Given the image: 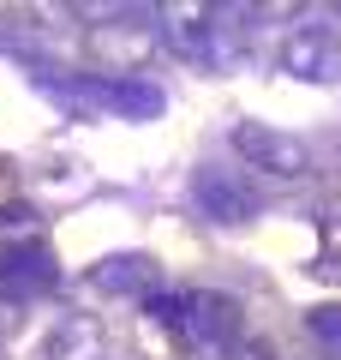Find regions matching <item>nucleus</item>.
<instances>
[{
  "instance_id": "8",
  "label": "nucleus",
  "mask_w": 341,
  "mask_h": 360,
  "mask_svg": "<svg viewBox=\"0 0 341 360\" xmlns=\"http://www.w3.org/2000/svg\"><path fill=\"white\" fill-rule=\"evenodd\" d=\"M60 288V264H54L48 246H13V252H0V300H13V307H30V300L54 295Z\"/></svg>"
},
{
  "instance_id": "9",
  "label": "nucleus",
  "mask_w": 341,
  "mask_h": 360,
  "mask_svg": "<svg viewBox=\"0 0 341 360\" xmlns=\"http://www.w3.org/2000/svg\"><path fill=\"white\" fill-rule=\"evenodd\" d=\"M90 288H102L114 300H150L162 295V264L150 252H108L90 264Z\"/></svg>"
},
{
  "instance_id": "2",
  "label": "nucleus",
  "mask_w": 341,
  "mask_h": 360,
  "mask_svg": "<svg viewBox=\"0 0 341 360\" xmlns=\"http://www.w3.org/2000/svg\"><path fill=\"white\" fill-rule=\"evenodd\" d=\"M227 144H234V156H240L246 168H258V174H269V180H305L312 174L305 139L269 127V120H240V127L227 132Z\"/></svg>"
},
{
  "instance_id": "4",
  "label": "nucleus",
  "mask_w": 341,
  "mask_h": 360,
  "mask_svg": "<svg viewBox=\"0 0 341 360\" xmlns=\"http://www.w3.org/2000/svg\"><path fill=\"white\" fill-rule=\"evenodd\" d=\"M60 96L72 103H90V108H108V115H126V120H150L162 115V90L150 78H108V72H78L66 84H54Z\"/></svg>"
},
{
  "instance_id": "12",
  "label": "nucleus",
  "mask_w": 341,
  "mask_h": 360,
  "mask_svg": "<svg viewBox=\"0 0 341 360\" xmlns=\"http://www.w3.org/2000/svg\"><path fill=\"white\" fill-rule=\"evenodd\" d=\"M0 37H6V30H0Z\"/></svg>"
},
{
  "instance_id": "10",
  "label": "nucleus",
  "mask_w": 341,
  "mask_h": 360,
  "mask_svg": "<svg viewBox=\"0 0 341 360\" xmlns=\"http://www.w3.org/2000/svg\"><path fill=\"white\" fill-rule=\"evenodd\" d=\"M42 360H108V336L90 312H66L42 342Z\"/></svg>"
},
{
  "instance_id": "11",
  "label": "nucleus",
  "mask_w": 341,
  "mask_h": 360,
  "mask_svg": "<svg viewBox=\"0 0 341 360\" xmlns=\"http://www.w3.org/2000/svg\"><path fill=\"white\" fill-rule=\"evenodd\" d=\"M305 330L317 336V342L329 348V354H341V300H323V307L305 312Z\"/></svg>"
},
{
  "instance_id": "7",
  "label": "nucleus",
  "mask_w": 341,
  "mask_h": 360,
  "mask_svg": "<svg viewBox=\"0 0 341 360\" xmlns=\"http://www.w3.org/2000/svg\"><path fill=\"white\" fill-rule=\"evenodd\" d=\"M192 198H198V210L210 222H222V229H240V222L258 217V186L240 168H210L203 162L198 174H192Z\"/></svg>"
},
{
  "instance_id": "3",
  "label": "nucleus",
  "mask_w": 341,
  "mask_h": 360,
  "mask_svg": "<svg viewBox=\"0 0 341 360\" xmlns=\"http://www.w3.org/2000/svg\"><path fill=\"white\" fill-rule=\"evenodd\" d=\"M156 49H162V37H156V25H144V13L90 25V54H96V66L108 78H144V66H150Z\"/></svg>"
},
{
  "instance_id": "5",
  "label": "nucleus",
  "mask_w": 341,
  "mask_h": 360,
  "mask_svg": "<svg viewBox=\"0 0 341 360\" xmlns=\"http://www.w3.org/2000/svg\"><path fill=\"white\" fill-rule=\"evenodd\" d=\"M276 66L300 84H341V37L329 25H293L276 49Z\"/></svg>"
},
{
  "instance_id": "6",
  "label": "nucleus",
  "mask_w": 341,
  "mask_h": 360,
  "mask_svg": "<svg viewBox=\"0 0 341 360\" xmlns=\"http://www.w3.org/2000/svg\"><path fill=\"white\" fill-rule=\"evenodd\" d=\"M222 6H162L156 13V37H162V49H174L180 60H222Z\"/></svg>"
},
{
  "instance_id": "1",
  "label": "nucleus",
  "mask_w": 341,
  "mask_h": 360,
  "mask_svg": "<svg viewBox=\"0 0 341 360\" xmlns=\"http://www.w3.org/2000/svg\"><path fill=\"white\" fill-rule=\"evenodd\" d=\"M144 312H150L162 330H174L186 348H198V354H234L246 336V319H240V300L222 295V288H186V295H174V288H162V295L144 300Z\"/></svg>"
}]
</instances>
